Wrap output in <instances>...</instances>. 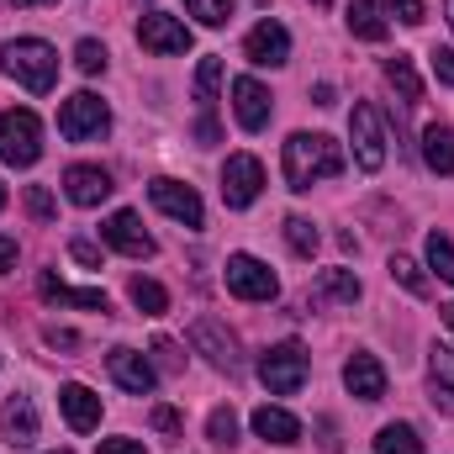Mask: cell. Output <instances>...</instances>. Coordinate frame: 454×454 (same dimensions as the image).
<instances>
[{
	"mask_svg": "<svg viewBox=\"0 0 454 454\" xmlns=\"http://www.w3.org/2000/svg\"><path fill=\"white\" fill-rule=\"evenodd\" d=\"M286 185L291 191H312L317 180H333L343 175V148L323 132H291L286 137Z\"/></svg>",
	"mask_w": 454,
	"mask_h": 454,
	"instance_id": "1",
	"label": "cell"
},
{
	"mask_svg": "<svg viewBox=\"0 0 454 454\" xmlns=\"http://www.w3.org/2000/svg\"><path fill=\"white\" fill-rule=\"evenodd\" d=\"M0 69H5L16 85H27L32 96H48L53 80H59V53H53L43 37H16V43L0 48Z\"/></svg>",
	"mask_w": 454,
	"mask_h": 454,
	"instance_id": "2",
	"label": "cell"
},
{
	"mask_svg": "<svg viewBox=\"0 0 454 454\" xmlns=\"http://www.w3.org/2000/svg\"><path fill=\"white\" fill-rule=\"evenodd\" d=\"M307 348L296 339H280L270 343L264 354H259V380H264V391L270 396H296L301 391V380H307Z\"/></svg>",
	"mask_w": 454,
	"mask_h": 454,
	"instance_id": "3",
	"label": "cell"
},
{
	"mask_svg": "<svg viewBox=\"0 0 454 454\" xmlns=\"http://www.w3.org/2000/svg\"><path fill=\"white\" fill-rule=\"evenodd\" d=\"M0 159L11 169H32L43 159V121H37V112L11 106V112L0 116Z\"/></svg>",
	"mask_w": 454,
	"mask_h": 454,
	"instance_id": "4",
	"label": "cell"
},
{
	"mask_svg": "<svg viewBox=\"0 0 454 454\" xmlns=\"http://www.w3.org/2000/svg\"><path fill=\"white\" fill-rule=\"evenodd\" d=\"M106 127H112V112H106V101H101L96 90H80V96H69V101L59 106V132H64L69 143L106 137Z\"/></svg>",
	"mask_w": 454,
	"mask_h": 454,
	"instance_id": "5",
	"label": "cell"
},
{
	"mask_svg": "<svg viewBox=\"0 0 454 454\" xmlns=\"http://www.w3.org/2000/svg\"><path fill=\"white\" fill-rule=\"evenodd\" d=\"M223 280H227V291H232L238 301H275V296H280L275 270H270L264 259H254V254H232Z\"/></svg>",
	"mask_w": 454,
	"mask_h": 454,
	"instance_id": "6",
	"label": "cell"
},
{
	"mask_svg": "<svg viewBox=\"0 0 454 454\" xmlns=\"http://www.w3.org/2000/svg\"><path fill=\"white\" fill-rule=\"evenodd\" d=\"M348 143H354V164L364 169V175H375L380 164H386V132H380V116L375 106H354L348 112Z\"/></svg>",
	"mask_w": 454,
	"mask_h": 454,
	"instance_id": "7",
	"label": "cell"
},
{
	"mask_svg": "<svg viewBox=\"0 0 454 454\" xmlns=\"http://www.w3.org/2000/svg\"><path fill=\"white\" fill-rule=\"evenodd\" d=\"M259 191H264V164L254 153H232L223 164V201L232 212H243L259 201Z\"/></svg>",
	"mask_w": 454,
	"mask_h": 454,
	"instance_id": "8",
	"label": "cell"
},
{
	"mask_svg": "<svg viewBox=\"0 0 454 454\" xmlns=\"http://www.w3.org/2000/svg\"><path fill=\"white\" fill-rule=\"evenodd\" d=\"M148 201H153L164 217H175V223H185V227H201V223H207L201 196H196L191 185H180V180H153V185H148Z\"/></svg>",
	"mask_w": 454,
	"mask_h": 454,
	"instance_id": "9",
	"label": "cell"
},
{
	"mask_svg": "<svg viewBox=\"0 0 454 454\" xmlns=\"http://www.w3.org/2000/svg\"><path fill=\"white\" fill-rule=\"evenodd\" d=\"M137 43H143L148 53H185V48H191V27H185L180 16H169V11H148V16L137 21Z\"/></svg>",
	"mask_w": 454,
	"mask_h": 454,
	"instance_id": "10",
	"label": "cell"
},
{
	"mask_svg": "<svg viewBox=\"0 0 454 454\" xmlns=\"http://www.w3.org/2000/svg\"><path fill=\"white\" fill-rule=\"evenodd\" d=\"M191 343L217 364V370H227V375H238L243 370V354H238V339L227 333L217 317H196V328H191Z\"/></svg>",
	"mask_w": 454,
	"mask_h": 454,
	"instance_id": "11",
	"label": "cell"
},
{
	"mask_svg": "<svg viewBox=\"0 0 454 454\" xmlns=\"http://www.w3.org/2000/svg\"><path fill=\"white\" fill-rule=\"evenodd\" d=\"M243 53H248V64H259V69H280V64H291V32H286L280 21H259V27L243 37Z\"/></svg>",
	"mask_w": 454,
	"mask_h": 454,
	"instance_id": "12",
	"label": "cell"
},
{
	"mask_svg": "<svg viewBox=\"0 0 454 454\" xmlns=\"http://www.w3.org/2000/svg\"><path fill=\"white\" fill-rule=\"evenodd\" d=\"M359 296H364V286H359L354 270H323L312 280V291H307V307L312 312H328V307H354Z\"/></svg>",
	"mask_w": 454,
	"mask_h": 454,
	"instance_id": "13",
	"label": "cell"
},
{
	"mask_svg": "<svg viewBox=\"0 0 454 454\" xmlns=\"http://www.w3.org/2000/svg\"><path fill=\"white\" fill-rule=\"evenodd\" d=\"M101 238H106V248L127 254V259H153V248H159V243L143 232V217H137V212H112L106 227H101Z\"/></svg>",
	"mask_w": 454,
	"mask_h": 454,
	"instance_id": "14",
	"label": "cell"
},
{
	"mask_svg": "<svg viewBox=\"0 0 454 454\" xmlns=\"http://www.w3.org/2000/svg\"><path fill=\"white\" fill-rule=\"evenodd\" d=\"M106 370H112L116 386H121V391H132V396H148V391L159 386L153 359H143L137 348H112V354H106Z\"/></svg>",
	"mask_w": 454,
	"mask_h": 454,
	"instance_id": "15",
	"label": "cell"
},
{
	"mask_svg": "<svg viewBox=\"0 0 454 454\" xmlns=\"http://www.w3.org/2000/svg\"><path fill=\"white\" fill-rule=\"evenodd\" d=\"M112 191L116 185L101 164H69V169H64V196H69L74 207H101Z\"/></svg>",
	"mask_w": 454,
	"mask_h": 454,
	"instance_id": "16",
	"label": "cell"
},
{
	"mask_svg": "<svg viewBox=\"0 0 454 454\" xmlns=\"http://www.w3.org/2000/svg\"><path fill=\"white\" fill-rule=\"evenodd\" d=\"M343 386H348V396H359V402H380V396H386V364H380L375 354H348Z\"/></svg>",
	"mask_w": 454,
	"mask_h": 454,
	"instance_id": "17",
	"label": "cell"
},
{
	"mask_svg": "<svg viewBox=\"0 0 454 454\" xmlns=\"http://www.w3.org/2000/svg\"><path fill=\"white\" fill-rule=\"evenodd\" d=\"M59 407H64V418H69L74 434H96L101 428V396L90 386H80V380L59 386Z\"/></svg>",
	"mask_w": 454,
	"mask_h": 454,
	"instance_id": "18",
	"label": "cell"
},
{
	"mask_svg": "<svg viewBox=\"0 0 454 454\" xmlns=\"http://www.w3.org/2000/svg\"><path fill=\"white\" fill-rule=\"evenodd\" d=\"M232 116H238V127L243 132H259L264 121H270V90L259 85V80H232Z\"/></svg>",
	"mask_w": 454,
	"mask_h": 454,
	"instance_id": "19",
	"label": "cell"
},
{
	"mask_svg": "<svg viewBox=\"0 0 454 454\" xmlns=\"http://www.w3.org/2000/svg\"><path fill=\"white\" fill-rule=\"evenodd\" d=\"M0 434H5L11 450H27V444L37 439V407H32L27 396H11V402L0 407Z\"/></svg>",
	"mask_w": 454,
	"mask_h": 454,
	"instance_id": "20",
	"label": "cell"
},
{
	"mask_svg": "<svg viewBox=\"0 0 454 454\" xmlns=\"http://www.w3.org/2000/svg\"><path fill=\"white\" fill-rule=\"evenodd\" d=\"M254 434H259L264 444H280V450H286V444L301 439V423H296L286 407H270V402H264V407L254 412Z\"/></svg>",
	"mask_w": 454,
	"mask_h": 454,
	"instance_id": "21",
	"label": "cell"
},
{
	"mask_svg": "<svg viewBox=\"0 0 454 454\" xmlns=\"http://www.w3.org/2000/svg\"><path fill=\"white\" fill-rule=\"evenodd\" d=\"M37 296L43 301H59V307H85V312H106V291H69V286H59L48 270L37 275Z\"/></svg>",
	"mask_w": 454,
	"mask_h": 454,
	"instance_id": "22",
	"label": "cell"
},
{
	"mask_svg": "<svg viewBox=\"0 0 454 454\" xmlns=\"http://www.w3.org/2000/svg\"><path fill=\"white\" fill-rule=\"evenodd\" d=\"M423 164L434 175H454V127H423Z\"/></svg>",
	"mask_w": 454,
	"mask_h": 454,
	"instance_id": "23",
	"label": "cell"
},
{
	"mask_svg": "<svg viewBox=\"0 0 454 454\" xmlns=\"http://www.w3.org/2000/svg\"><path fill=\"white\" fill-rule=\"evenodd\" d=\"M348 32H354V37H364V43H386L380 0H348Z\"/></svg>",
	"mask_w": 454,
	"mask_h": 454,
	"instance_id": "24",
	"label": "cell"
},
{
	"mask_svg": "<svg viewBox=\"0 0 454 454\" xmlns=\"http://www.w3.org/2000/svg\"><path fill=\"white\" fill-rule=\"evenodd\" d=\"M428 375H434V402H439L444 412H454V348H434Z\"/></svg>",
	"mask_w": 454,
	"mask_h": 454,
	"instance_id": "25",
	"label": "cell"
},
{
	"mask_svg": "<svg viewBox=\"0 0 454 454\" xmlns=\"http://www.w3.org/2000/svg\"><path fill=\"white\" fill-rule=\"evenodd\" d=\"M375 454H423V439L412 423H386L375 434Z\"/></svg>",
	"mask_w": 454,
	"mask_h": 454,
	"instance_id": "26",
	"label": "cell"
},
{
	"mask_svg": "<svg viewBox=\"0 0 454 454\" xmlns=\"http://www.w3.org/2000/svg\"><path fill=\"white\" fill-rule=\"evenodd\" d=\"M386 80L396 85V96L412 106L418 96H423V80H418V69H412V59L407 53H396V59H386Z\"/></svg>",
	"mask_w": 454,
	"mask_h": 454,
	"instance_id": "27",
	"label": "cell"
},
{
	"mask_svg": "<svg viewBox=\"0 0 454 454\" xmlns=\"http://www.w3.org/2000/svg\"><path fill=\"white\" fill-rule=\"evenodd\" d=\"M217 90H223V59L212 53V59L196 64V101H201V112L217 106Z\"/></svg>",
	"mask_w": 454,
	"mask_h": 454,
	"instance_id": "28",
	"label": "cell"
},
{
	"mask_svg": "<svg viewBox=\"0 0 454 454\" xmlns=\"http://www.w3.org/2000/svg\"><path fill=\"white\" fill-rule=\"evenodd\" d=\"M391 280L402 286V291H412V296H428V275H423V264L418 259H407V254H391Z\"/></svg>",
	"mask_w": 454,
	"mask_h": 454,
	"instance_id": "29",
	"label": "cell"
},
{
	"mask_svg": "<svg viewBox=\"0 0 454 454\" xmlns=\"http://www.w3.org/2000/svg\"><path fill=\"white\" fill-rule=\"evenodd\" d=\"M127 296H132V307H137V312H148V317H159V312L169 307V291H164L159 280H143V275L127 286Z\"/></svg>",
	"mask_w": 454,
	"mask_h": 454,
	"instance_id": "30",
	"label": "cell"
},
{
	"mask_svg": "<svg viewBox=\"0 0 454 454\" xmlns=\"http://www.w3.org/2000/svg\"><path fill=\"white\" fill-rule=\"evenodd\" d=\"M286 243H291V254L312 259V254H317V243H323V232L307 223V217H286Z\"/></svg>",
	"mask_w": 454,
	"mask_h": 454,
	"instance_id": "31",
	"label": "cell"
},
{
	"mask_svg": "<svg viewBox=\"0 0 454 454\" xmlns=\"http://www.w3.org/2000/svg\"><path fill=\"white\" fill-rule=\"evenodd\" d=\"M207 439H212L217 450H232V444H238V412H232V407H217V412L207 418Z\"/></svg>",
	"mask_w": 454,
	"mask_h": 454,
	"instance_id": "32",
	"label": "cell"
},
{
	"mask_svg": "<svg viewBox=\"0 0 454 454\" xmlns=\"http://www.w3.org/2000/svg\"><path fill=\"white\" fill-rule=\"evenodd\" d=\"M428 270L454 286V243L444 238V232H428Z\"/></svg>",
	"mask_w": 454,
	"mask_h": 454,
	"instance_id": "33",
	"label": "cell"
},
{
	"mask_svg": "<svg viewBox=\"0 0 454 454\" xmlns=\"http://www.w3.org/2000/svg\"><path fill=\"white\" fill-rule=\"evenodd\" d=\"M185 11H191L201 27H227V21H232V0H185Z\"/></svg>",
	"mask_w": 454,
	"mask_h": 454,
	"instance_id": "34",
	"label": "cell"
},
{
	"mask_svg": "<svg viewBox=\"0 0 454 454\" xmlns=\"http://www.w3.org/2000/svg\"><path fill=\"white\" fill-rule=\"evenodd\" d=\"M106 43H96V37H85L80 48H74V64H80V74H106Z\"/></svg>",
	"mask_w": 454,
	"mask_h": 454,
	"instance_id": "35",
	"label": "cell"
},
{
	"mask_svg": "<svg viewBox=\"0 0 454 454\" xmlns=\"http://www.w3.org/2000/svg\"><path fill=\"white\" fill-rule=\"evenodd\" d=\"M21 201H27V212H32L37 223H53V212H59V207H53V191H48V185H27V196H21Z\"/></svg>",
	"mask_w": 454,
	"mask_h": 454,
	"instance_id": "36",
	"label": "cell"
},
{
	"mask_svg": "<svg viewBox=\"0 0 454 454\" xmlns=\"http://www.w3.org/2000/svg\"><path fill=\"white\" fill-rule=\"evenodd\" d=\"M428 64H434V80L454 90V48H434V53H428Z\"/></svg>",
	"mask_w": 454,
	"mask_h": 454,
	"instance_id": "37",
	"label": "cell"
},
{
	"mask_svg": "<svg viewBox=\"0 0 454 454\" xmlns=\"http://www.w3.org/2000/svg\"><path fill=\"white\" fill-rule=\"evenodd\" d=\"M386 11H391L396 21H407V27L423 21V0H386Z\"/></svg>",
	"mask_w": 454,
	"mask_h": 454,
	"instance_id": "38",
	"label": "cell"
},
{
	"mask_svg": "<svg viewBox=\"0 0 454 454\" xmlns=\"http://www.w3.org/2000/svg\"><path fill=\"white\" fill-rule=\"evenodd\" d=\"M69 254H74L80 264H90V270L101 264V243H90V238H74V243H69Z\"/></svg>",
	"mask_w": 454,
	"mask_h": 454,
	"instance_id": "39",
	"label": "cell"
},
{
	"mask_svg": "<svg viewBox=\"0 0 454 454\" xmlns=\"http://www.w3.org/2000/svg\"><path fill=\"white\" fill-rule=\"evenodd\" d=\"M153 428H159V434H180V428H185V418H180L175 407H153Z\"/></svg>",
	"mask_w": 454,
	"mask_h": 454,
	"instance_id": "40",
	"label": "cell"
},
{
	"mask_svg": "<svg viewBox=\"0 0 454 454\" xmlns=\"http://www.w3.org/2000/svg\"><path fill=\"white\" fill-rule=\"evenodd\" d=\"M153 359H159V370H164V375H175V370H180V354H175V343H169V339L153 343Z\"/></svg>",
	"mask_w": 454,
	"mask_h": 454,
	"instance_id": "41",
	"label": "cell"
},
{
	"mask_svg": "<svg viewBox=\"0 0 454 454\" xmlns=\"http://www.w3.org/2000/svg\"><path fill=\"white\" fill-rule=\"evenodd\" d=\"M217 137H223V132H217V121H212V112H201V121H196V143H201V148H212Z\"/></svg>",
	"mask_w": 454,
	"mask_h": 454,
	"instance_id": "42",
	"label": "cell"
},
{
	"mask_svg": "<svg viewBox=\"0 0 454 454\" xmlns=\"http://www.w3.org/2000/svg\"><path fill=\"white\" fill-rule=\"evenodd\" d=\"M96 454H148V450H143L137 439H106V444H101Z\"/></svg>",
	"mask_w": 454,
	"mask_h": 454,
	"instance_id": "43",
	"label": "cell"
},
{
	"mask_svg": "<svg viewBox=\"0 0 454 454\" xmlns=\"http://www.w3.org/2000/svg\"><path fill=\"white\" fill-rule=\"evenodd\" d=\"M11 264H16V238H5V232H0V275H5Z\"/></svg>",
	"mask_w": 454,
	"mask_h": 454,
	"instance_id": "44",
	"label": "cell"
},
{
	"mask_svg": "<svg viewBox=\"0 0 454 454\" xmlns=\"http://www.w3.org/2000/svg\"><path fill=\"white\" fill-rule=\"evenodd\" d=\"M48 343H53V348H74V333H69V328H48Z\"/></svg>",
	"mask_w": 454,
	"mask_h": 454,
	"instance_id": "45",
	"label": "cell"
},
{
	"mask_svg": "<svg viewBox=\"0 0 454 454\" xmlns=\"http://www.w3.org/2000/svg\"><path fill=\"white\" fill-rule=\"evenodd\" d=\"M439 317H444V328L454 333V301H444V307H439Z\"/></svg>",
	"mask_w": 454,
	"mask_h": 454,
	"instance_id": "46",
	"label": "cell"
},
{
	"mask_svg": "<svg viewBox=\"0 0 454 454\" xmlns=\"http://www.w3.org/2000/svg\"><path fill=\"white\" fill-rule=\"evenodd\" d=\"M444 16H450V27H454V0H444Z\"/></svg>",
	"mask_w": 454,
	"mask_h": 454,
	"instance_id": "47",
	"label": "cell"
},
{
	"mask_svg": "<svg viewBox=\"0 0 454 454\" xmlns=\"http://www.w3.org/2000/svg\"><path fill=\"white\" fill-rule=\"evenodd\" d=\"M16 5H43V0H16Z\"/></svg>",
	"mask_w": 454,
	"mask_h": 454,
	"instance_id": "48",
	"label": "cell"
},
{
	"mask_svg": "<svg viewBox=\"0 0 454 454\" xmlns=\"http://www.w3.org/2000/svg\"><path fill=\"white\" fill-rule=\"evenodd\" d=\"M0 207H5V185H0Z\"/></svg>",
	"mask_w": 454,
	"mask_h": 454,
	"instance_id": "49",
	"label": "cell"
},
{
	"mask_svg": "<svg viewBox=\"0 0 454 454\" xmlns=\"http://www.w3.org/2000/svg\"><path fill=\"white\" fill-rule=\"evenodd\" d=\"M312 5H328V0H312Z\"/></svg>",
	"mask_w": 454,
	"mask_h": 454,
	"instance_id": "50",
	"label": "cell"
}]
</instances>
